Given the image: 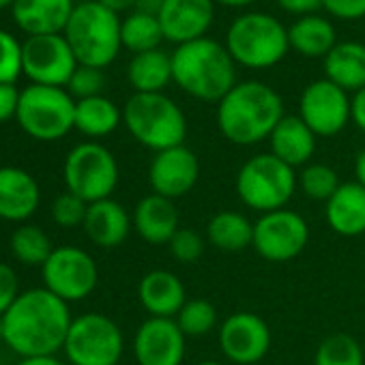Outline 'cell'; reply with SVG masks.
Masks as SVG:
<instances>
[{
	"label": "cell",
	"mask_w": 365,
	"mask_h": 365,
	"mask_svg": "<svg viewBox=\"0 0 365 365\" xmlns=\"http://www.w3.org/2000/svg\"><path fill=\"white\" fill-rule=\"evenodd\" d=\"M5 344L22 359L54 356L65 348L71 329L69 303L52 294L48 288H31L20 292L14 305L3 314Z\"/></svg>",
	"instance_id": "obj_1"
},
{
	"label": "cell",
	"mask_w": 365,
	"mask_h": 365,
	"mask_svg": "<svg viewBox=\"0 0 365 365\" xmlns=\"http://www.w3.org/2000/svg\"><path fill=\"white\" fill-rule=\"evenodd\" d=\"M284 101L275 88L264 82H237L217 103V129L237 146H256L271 138L284 118Z\"/></svg>",
	"instance_id": "obj_2"
},
{
	"label": "cell",
	"mask_w": 365,
	"mask_h": 365,
	"mask_svg": "<svg viewBox=\"0 0 365 365\" xmlns=\"http://www.w3.org/2000/svg\"><path fill=\"white\" fill-rule=\"evenodd\" d=\"M235 65L226 46L202 37L176 46L172 54V80L198 101L220 103L237 84Z\"/></svg>",
	"instance_id": "obj_3"
},
{
	"label": "cell",
	"mask_w": 365,
	"mask_h": 365,
	"mask_svg": "<svg viewBox=\"0 0 365 365\" xmlns=\"http://www.w3.org/2000/svg\"><path fill=\"white\" fill-rule=\"evenodd\" d=\"M127 131L142 146L161 153L182 146L187 138V118L163 93H133L123 108Z\"/></svg>",
	"instance_id": "obj_4"
},
{
	"label": "cell",
	"mask_w": 365,
	"mask_h": 365,
	"mask_svg": "<svg viewBox=\"0 0 365 365\" xmlns=\"http://www.w3.org/2000/svg\"><path fill=\"white\" fill-rule=\"evenodd\" d=\"M235 190L247 209L262 215L288 207L299 190V174L273 153H260L239 168Z\"/></svg>",
	"instance_id": "obj_5"
},
{
	"label": "cell",
	"mask_w": 365,
	"mask_h": 365,
	"mask_svg": "<svg viewBox=\"0 0 365 365\" xmlns=\"http://www.w3.org/2000/svg\"><path fill=\"white\" fill-rule=\"evenodd\" d=\"M120 24L118 14L106 9L97 0L78 5L65 29V39L69 41L78 65L106 69L123 48Z\"/></svg>",
	"instance_id": "obj_6"
},
{
	"label": "cell",
	"mask_w": 365,
	"mask_h": 365,
	"mask_svg": "<svg viewBox=\"0 0 365 365\" xmlns=\"http://www.w3.org/2000/svg\"><path fill=\"white\" fill-rule=\"evenodd\" d=\"M226 50L237 65L247 69L275 67L290 50L288 29L269 14H243L226 33Z\"/></svg>",
	"instance_id": "obj_7"
},
{
	"label": "cell",
	"mask_w": 365,
	"mask_h": 365,
	"mask_svg": "<svg viewBox=\"0 0 365 365\" xmlns=\"http://www.w3.org/2000/svg\"><path fill=\"white\" fill-rule=\"evenodd\" d=\"M16 118L31 138L54 142L76 127V101L65 88L31 84L20 93Z\"/></svg>",
	"instance_id": "obj_8"
},
{
	"label": "cell",
	"mask_w": 365,
	"mask_h": 365,
	"mask_svg": "<svg viewBox=\"0 0 365 365\" xmlns=\"http://www.w3.org/2000/svg\"><path fill=\"white\" fill-rule=\"evenodd\" d=\"M63 176L67 192L86 205L108 200L118 185V163L110 148L99 142H82L73 146L65 159Z\"/></svg>",
	"instance_id": "obj_9"
},
{
	"label": "cell",
	"mask_w": 365,
	"mask_h": 365,
	"mask_svg": "<svg viewBox=\"0 0 365 365\" xmlns=\"http://www.w3.org/2000/svg\"><path fill=\"white\" fill-rule=\"evenodd\" d=\"M63 350L71 365H118L125 337L112 318L88 312L73 318Z\"/></svg>",
	"instance_id": "obj_10"
},
{
	"label": "cell",
	"mask_w": 365,
	"mask_h": 365,
	"mask_svg": "<svg viewBox=\"0 0 365 365\" xmlns=\"http://www.w3.org/2000/svg\"><path fill=\"white\" fill-rule=\"evenodd\" d=\"M41 271L46 284L43 288H48L65 303L86 299L88 294H93L99 282V269L95 258L73 245L56 247L41 267Z\"/></svg>",
	"instance_id": "obj_11"
},
{
	"label": "cell",
	"mask_w": 365,
	"mask_h": 365,
	"mask_svg": "<svg viewBox=\"0 0 365 365\" xmlns=\"http://www.w3.org/2000/svg\"><path fill=\"white\" fill-rule=\"evenodd\" d=\"M309 243V226L303 215L290 209L262 213L254 222L252 247L267 262L294 260Z\"/></svg>",
	"instance_id": "obj_12"
},
{
	"label": "cell",
	"mask_w": 365,
	"mask_h": 365,
	"mask_svg": "<svg viewBox=\"0 0 365 365\" xmlns=\"http://www.w3.org/2000/svg\"><path fill=\"white\" fill-rule=\"evenodd\" d=\"M78 69V58L65 35H37L22 43V71L33 84L63 88Z\"/></svg>",
	"instance_id": "obj_13"
},
{
	"label": "cell",
	"mask_w": 365,
	"mask_h": 365,
	"mask_svg": "<svg viewBox=\"0 0 365 365\" xmlns=\"http://www.w3.org/2000/svg\"><path fill=\"white\" fill-rule=\"evenodd\" d=\"M299 116L316 138L337 135L352 120V97L327 78L316 80L301 93Z\"/></svg>",
	"instance_id": "obj_14"
},
{
	"label": "cell",
	"mask_w": 365,
	"mask_h": 365,
	"mask_svg": "<svg viewBox=\"0 0 365 365\" xmlns=\"http://www.w3.org/2000/svg\"><path fill=\"white\" fill-rule=\"evenodd\" d=\"M217 341L230 363L254 365L271 348V329L254 312H235L220 324Z\"/></svg>",
	"instance_id": "obj_15"
},
{
	"label": "cell",
	"mask_w": 365,
	"mask_h": 365,
	"mask_svg": "<svg viewBox=\"0 0 365 365\" xmlns=\"http://www.w3.org/2000/svg\"><path fill=\"white\" fill-rule=\"evenodd\" d=\"M200 178V161L185 144L155 153L148 165V185L153 194L168 200L187 196Z\"/></svg>",
	"instance_id": "obj_16"
},
{
	"label": "cell",
	"mask_w": 365,
	"mask_h": 365,
	"mask_svg": "<svg viewBox=\"0 0 365 365\" xmlns=\"http://www.w3.org/2000/svg\"><path fill=\"white\" fill-rule=\"evenodd\" d=\"M185 341L174 318H148L133 335V356L138 365H182Z\"/></svg>",
	"instance_id": "obj_17"
},
{
	"label": "cell",
	"mask_w": 365,
	"mask_h": 365,
	"mask_svg": "<svg viewBox=\"0 0 365 365\" xmlns=\"http://www.w3.org/2000/svg\"><path fill=\"white\" fill-rule=\"evenodd\" d=\"M163 37L176 46L202 39L215 18V0H165L159 11Z\"/></svg>",
	"instance_id": "obj_18"
},
{
	"label": "cell",
	"mask_w": 365,
	"mask_h": 365,
	"mask_svg": "<svg viewBox=\"0 0 365 365\" xmlns=\"http://www.w3.org/2000/svg\"><path fill=\"white\" fill-rule=\"evenodd\" d=\"M138 297L150 318H176L187 303L185 284L168 269L148 271L138 284Z\"/></svg>",
	"instance_id": "obj_19"
},
{
	"label": "cell",
	"mask_w": 365,
	"mask_h": 365,
	"mask_svg": "<svg viewBox=\"0 0 365 365\" xmlns=\"http://www.w3.org/2000/svg\"><path fill=\"white\" fill-rule=\"evenodd\" d=\"M37 180L22 168H0V220L26 222L39 207Z\"/></svg>",
	"instance_id": "obj_20"
},
{
	"label": "cell",
	"mask_w": 365,
	"mask_h": 365,
	"mask_svg": "<svg viewBox=\"0 0 365 365\" xmlns=\"http://www.w3.org/2000/svg\"><path fill=\"white\" fill-rule=\"evenodd\" d=\"M131 222L133 230L148 245H168L172 237L180 230V217L174 200L157 194H148L135 205Z\"/></svg>",
	"instance_id": "obj_21"
},
{
	"label": "cell",
	"mask_w": 365,
	"mask_h": 365,
	"mask_svg": "<svg viewBox=\"0 0 365 365\" xmlns=\"http://www.w3.org/2000/svg\"><path fill=\"white\" fill-rule=\"evenodd\" d=\"M82 228H84L86 237L97 247L112 250V247H118L127 241V237L133 228V222L120 202L108 198V200H99V202L88 205L86 220H84Z\"/></svg>",
	"instance_id": "obj_22"
},
{
	"label": "cell",
	"mask_w": 365,
	"mask_h": 365,
	"mask_svg": "<svg viewBox=\"0 0 365 365\" xmlns=\"http://www.w3.org/2000/svg\"><path fill=\"white\" fill-rule=\"evenodd\" d=\"M73 9L71 0H16L14 20L31 37L61 35L65 33Z\"/></svg>",
	"instance_id": "obj_23"
},
{
	"label": "cell",
	"mask_w": 365,
	"mask_h": 365,
	"mask_svg": "<svg viewBox=\"0 0 365 365\" xmlns=\"http://www.w3.org/2000/svg\"><path fill=\"white\" fill-rule=\"evenodd\" d=\"M329 228L339 237L365 235V187L356 180L341 182L337 192L324 202Z\"/></svg>",
	"instance_id": "obj_24"
},
{
	"label": "cell",
	"mask_w": 365,
	"mask_h": 365,
	"mask_svg": "<svg viewBox=\"0 0 365 365\" xmlns=\"http://www.w3.org/2000/svg\"><path fill=\"white\" fill-rule=\"evenodd\" d=\"M271 150L290 168H303L316 153V133L301 120V116H284L269 138Z\"/></svg>",
	"instance_id": "obj_25"
},
{
	"label": "cell",
	"mask_w": 365,
	"mask_h": 365,
	"mask_svg": "<svg viewBox=\"0 0 365 365\" xmlns=\"http://www.w3.org/2000/svg\"><path fill=\"white\" fill-rule=\"evenodd\" d=\"M324 76L346 93L365 88V46L359 41H337L324 56Z\"/></svg>",
	"instance_id": "obj_26"
},
{
	"label": "cell",
	"mask_w": 365,
	"mask_h": 365,
	"mask_svg": "<svg viewBox=\"0 0 365 365\" xmlns=\"http://www.w3.org/2000/svg\"><path fill=\"white\" fill-rule=\"evenodd\" d=\"M288 41L294 52L307 58H324L335 46L337 35L333 24L322 16H303L288 29Z\"/></svg>",
	"instance_id": "obj_27"
},
{
	"label": "cell",
	"mask_w": 365,
	"mask_h": 365,
	"mask_svg": "<svg viewBox=\"0 0 365 365\" xmlns=\"http://www.w3.org/2000/svg\"><path fill=\"white\" fill-rule=\"evenodd\" d=\"M127 78L135 93H161L172 82V54L163 50L135 54L127 67Z\"/></svg>",
	"instance_id": "obj_28"
},
{
	"label": "cell",
	"mask_w": 365,
	"mask_h": 365,
	"mask_svg": "<svg viewBox=\"0 0 365 365\" xmlns=\"http://www.w3.org/2000/svg\"><path fill=\"white\" fill-rule=\"evenodd\" d=\"M207 239L222 252L247 250L254 243V222L239 211H220L207 226Z\"/></svg>",
	"instance_id": "obj_29"
},
{
	"label": "cell",
	"mask_w": 365,
	"mask_h": 365,
	"mask_svg": "<svg viewBox=\"0 0 365 365\" xmlns=\"http://www.w3.org/2000/svg\"><path fill=\"white\" fill-rule=\"evenodd\" d=\"M123 112L108 97H88L76 101V129L88 138H103L116 131Z\"/></svg>",
	"instance_id": "obj_30"
},
{
	"label": "cell",
	"mask_w": 365,
	"mask_h": 365,
	"mask_svg": "<svg viewBox=\"0 0 365 365\" xmlns=\"http://www.w3.org/2000/svg\"><path fill=\"white\" fill-rule=\"evenodd\" d=\"M165 37H163V31H161V24H159L157 16L133 11L120 24V41L133 54L159 50V43Z\"/></svg>",
	"instance_id": "obj_31"
},
{
	"label": "cell",
	"mask_w": 365,
	"mask_h": 365,
	"mask_svg": "<svg viewBox=\"0 0 365 365\" xmlns=\"http://www.w3.org/2000/svg\"><path fill=\"white\" fill-rule=\"evenodd\" d=\"M11 252L14 256L22 262V264H46V260L50 258V254L54 252L50 237L46 235V230H41L39 226H18L11 235Z\"/></svg>",
	"instance_id": "obj_32"
},
{
	"label": "cell",
	"mask_w": 365,
	"mask_h": 365,
	"mask_svg": "<svg viewBox=\"0 0 365 365\" xmlns=\"http://www.w3.org/2000/svg\"><path fill=\"white\" fill-rule=\"evenodd\" d=\"M314 365H365V354L352 335L333 333L320 341Z\"/></svg>",
	"instance_id": "obj_33"
},
{
	"label": "cell",
	"mask_w": 365,
	"mask_h": 365,
	"mask_svg": "<svg viewBox=\"0 0 365 365\" xmlns=\"http://www.w3.org/2000/svg\"><path fill=\"white\" fill-rule=\"evenodd\" d=\"M341 185L335 168L327 163H307L299 172V190L305 198L327 202Z\"/></svg>",
	"instance_id": "obj_34"
},
{
	"label": "cell",
	"mask_w": 365,
	"mask_h": 365,
	"mask_svg": "<svg viewBox=\"0 0 365 365\" xmlns=\"http://www.w3.org/2000/svg\"><path fill=\"white\" fill-rule=\"evenodd\" d=\"M187 337H202L217 327V309L207 299H192L174 318Z\"/></svg>",
	"instance_id": "obj_35"
},
{
	"label": "cell",
	"mask_w": 365,
	"mask_h": 365,
	"mask_svg": "<svg viewBox=\"0 0 365 365\" xmlns=\"http://www.w3.org/2000/svg\"><path fill=\"white\" fill-rule=\"evenodd\" d=\"M168 250L172 254V258L180 264H194L205 256L207 250V241L200 232L190 230V228H180L172 241L168 243Z\"/></svg>",
	"instance_id": "obj_36"
},
{
	"label": "cell",
	"mask_w": 365,
	"mask_h": 365,
	"mask_svg": "<svg viewBox=\"0 0 365 365\" xmlns=\"http://www.w3.org/2000/svg\"><path fill=\"white\" fill-rule=\"evenodd\" d=\"M22 73V43L7 33L0 31V84H16Z\"/></svg>",
	"instance_id": "obj_37"
},
{
	"label": "cell",
	"mask_w": 365,
	"mask_h": 365,
	"mask_svg": "<svg viewBox=\"0 0 365 365\" xmlns=\"http://www.w3.org/2000/svg\"><path fill=\"white\" fill-rule=\"evenodd\" d=\"M86 211H88V205L82 198H78L71 192H67V194H61L54 200V205H52V220L61 228H78V226H84Z\"/></svg>",
	"instance_id": "obj_38"
},
{
	"label": "cell",
	"mask_w": 365,
	"mask_h": 365,
	"mask_svg": "<svg viewBox=\"0 0 365 365\" xmlns=\"http://www.w3.org/2000/svg\"><path fill=\"white\" fill-rule=\"evenodd\" d=\"M69 95L80 99H88V97H99L101 91L106 88V76L103 69H95V67H84L78 65L76 73L71 76L69 84Z\"/></svg>",
	"instance_id": "obj_39"
},
{
	"label": "cell",
	"mask_w": 365,
	"mask_h": 365,
	"mask_svg": "<svg viewBox=\"0 0 365 365\" xmlns=\"http://www.w3.org/2000/svg\"><path fill=\"white\" fill-rule=\"evenodd\" d=\"M322 9L339 20L365 18V0H322Z\"/></svg>",
	"instance_id": "obj_40"
},
{
	"label": "cell",
	"mask_w": 365,
	"mask_h": 365,
	"mask_svg": "<svg viewBox=\"0 0 365 365\" xmlns=\"http://www.w3.org/2000/svg\"><path fill=\"white\" fill-rule=\"evenodd\" d=\"M18 297H20V290H18L16 271L9 264L0 262V316L14 305Z\"/></svg>",
	"instance_id": "obj_41"
},
{
	"label": "cell",
	"mask_w": 365,
	"mask_h": 365,
	"mask_svg": "<svg viewBox=\"0 0 365 365\" xmlns=\"http://www.w3.org/2000/svg\"><path fill=\"white\" fill-rule=\"evenodd\" d=\"M20 106V91L16 84H0V123H7L11 116L18 114Z\"/></svg>",
	"instance_id": "obj_42"
},
{
	"label": "cell",
	"mask_w": 365,
	"mask_h": 365,
	"mask_svg": "<svg viewBox=\"0 0 365 365\" xmlns=\"http://www.w3.org/2000/svg\"><path fill=\"white\" fill-rule=\"evenodd\" d=\"M277 7L286 14L292 16H312L314 11H318L322 7V0H275Z\"/></svg>",
	"instance_id": "obj_43"
},
{
	"label": "cell",
	"mask_w": 365,
	"mask_h": 365,
	"mask_svg": "<svg viewBox=\"0 0 365 365\" xmlns=\"http://www.w3.org/2000/svg\"><path fill=\"white\" fill-rule=\"evenodd\" d=\"M352 123L365 133V88L352 95Z\"/></svg>",
	"instance_id": "obj_44"
},
{
	"label": "cell",
	"mask_w": 365,
	"mask_h": 365,
	"mask_svg": "<svg viewBox=\"0 0 365 365\" xmlns=\"http://www.w3.org/2000/svg\"><path fill=\"white\" fill-rule=\"evenodd\" d=\"M163 3H165V0H138V3H135V11L148 14V16H159Z\"/></svg>",
	"instance_id": "obj_45"
},
{
	"label": "cell",
	"mask_w": 365,
	"mask_h": 365,
	"mask_svg": "<svg viewBox=\"0 0 365 365\" xmlns=\"http://www.w3.org/2000/svg\"><path fill=\"white\" fill-rule=\"evenodd\" d=\"M99 5H103L106 9L114 11V14H120V11H127V9H135V3L138 0H97Z\"/></svg>",
	"instance_id": "obj_46"
},
{
	"label": "cell",
	"mask_w": 365,
	"mask_h": 365,
	"mask_svg": "<svg viewBox=\"0 0 365 365\" xmlns=\"http://www.w3.org/2000/svg\"><path fill=\"white\" fill-rule=\"evenodd\" d=\"M354 180L365 187V148L359 150V155L354 159Z\"/></svg>",
	"instance_id": "obj_47"
},
{
	"label": "cell",
	"mask_w": 365,
	"mask_h": 365,
	"mask_svg": "<svg viewBox=\"0 0 365 365\" xmlns=\"http://www.w3.org/2000/svg\"><path fill=\"white\" fill-rule=\"evenodd\" d=\"M18 365H65V363L58 361L56 356H31V359H22Z\"/></svg>",
	"instance_id": "obj_48"
},
{
	"label": "cell",
	"mask_w": 365,
	"mask_h": 365,
	"mask_svg": "<svg viewBox=\"0 0 365 365\" xmlns=\"http://www.w3.org/2000/svg\"><path fill=\"white\" fill-rule=\"evenodd\" d=\"M215 3L226 5V7H247L254 3V0H215Z\"/></svg>",
	"instance_id": "obj_49"
},
{
	"label": "cell",
	"mask_w": 365,
	"mask_h": 365,
	"mask_svg": "<svg viewBox=\"0 0 365 365\" xmlns=\"http://www.w3.org/2000/svg\"><path fill=\"white\" fill-rule=\"evenodd\" d=\"M16 0H0V9H5V7H14Z\"/></svg>",
	"instance_id": "obj_50"
},
{
	"label": "cell",
	"mask_w": 365,
	"mask_h": 365,
	"mask_svg": "<svg viewBox=\"0 0 365 365\" xmlns=\"http://www.w3.org/2000/svg\"><path fill=\"white\" fill-rule=\"evenodd\" d=\"M0 339H5V322H3V316H0Z\"/></svg>",
	"instance_id": "obj_51"
},
{
	"label": "cell",
	"mask_w": 365,
	"mask_h": 365,
	"mask_svg": "<svg viewBox=\"0 0 365 365\" xmlns=\"http://www.w3.org/2000/svg\"><path fill=\"white\" fill-rule=\"evenodd\" d=\"M198 365H224V363H220V361H200Z\"/></svg>",
	"instance_id": "obj_52"
}]
</instances>
